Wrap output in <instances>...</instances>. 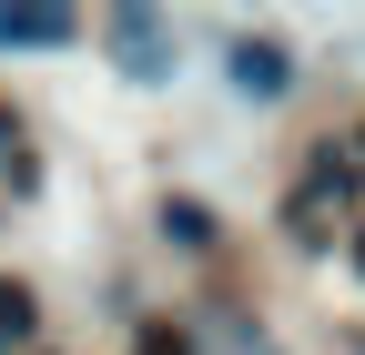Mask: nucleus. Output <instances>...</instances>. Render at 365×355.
<instances>
[{"mask_svg":"<svg viewBox=\"0 0 365 355\" xmlns=\"http://www.w3.org/2000/svg\"><path fill=\"white\" fill-rule=\"evenodd\" d=\"M81 21L51 11V0H0V51H61Z\"/></svg>","mask_w":365,"mask_h":355,"instance_id":"1","label":"nucleus"},{"mask_svg":"<svg viewBox=\"0 0 365 355\" xmlns=\"http://www.w3.org/2000/svg\"><path fill=\"white\" fill-rule=\"evenodd\" d=\"M112 51H122L132 81H163V21L153 11H112Z\"/></svg>","mask_w":365,"mask_h":355,"instance_id":"2","label":"nucleus"},{"mask_svg":"<svg viewBox=\"0 0 365 355\" xmlns=\"http://www.w3.org/2000/svg\"><path fill=\"white\" fill-rule=\"evenodd\" d=\"M234 81H244V92H284V81H294V61H284V41H234Z\"/></svg>","mask_w":365,"mask_h":355,"instance_id":"3","label":"nucleus"},{"mask_svg":"<svg viewBox=\"0 0 365 355\" xmlns=\"http://www.w3.org/2000/svg\"><path fill=\"white\" fill-rule=\"evenodd\" d=\"M163 224H173L182 244H213V213H203V203H173V213H163Z\"/></svg>","mask_w":365,"mask_h":355,"instance_id":"4","label":"nucleus"},{"mask_svg":"<svg viewBox=\"0 0 365 355\" xmlns=\"http://www.w3.org/2000/svg\"><path fill=\"white\" fill-rule=\"evenodd\" d=\"M0 335H31V294L21 284H0Z\"/></svg>","mask_w":365,"mask_h":355,"instance_id":"5","label":"nucleus"},{"mask_svg":"<svg viewBox=\"0 0 365 355\" xmlns=\"http://www.w3.org/2000/svg\"><path fill=\"white\" fill-rule=\"evenodd\" d=\"M143 355H173V345H143Z\"/></svg>","mask_w":365,"mask_h":355,"instance_id":"6","label":"nucleus"},{"mask_svg":"<svg viewBox=\"0 0 365 355\" xmlns=\"http://www.w3.org/2000/svg\"><path fill=\"white\" fill-rule=\"evenodd\" d=\"M355 264H365V234H355Z\"/></svg>","mask_w":365,"mask_h":355,"instance_id":"7","label":"nucleus"},{"mask_svg":"<svg viewBox=\"0 0 365 355\" xmlns=\"http://www.w3.org/2000/svg\"><path fill=\"white\" fill-rule=\"evenodd\" d=\"M355 173H365V153H355Z\"/></svg>","mask_w":365,"mask_h":355,"instance_id":"8","label":"nucleus"}]
</instances>
